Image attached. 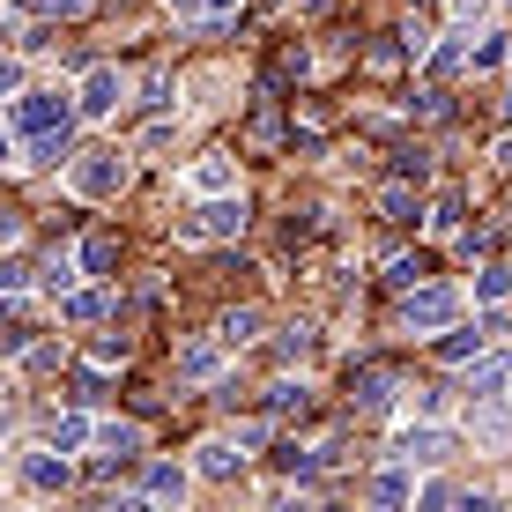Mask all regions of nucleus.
Segmentation results:
<instances>
[{
    "label": "nucleus",
    "mask_w": 512,
    "mask_h": 512,
    "mask_svg": "<svg viewBox=\"0 0 512 512\" xmlns=\"http://www.w3.org/2000/svg\"><path fill=\"white\" fill-rule=\"evenodd\" d=\"M498 164H505V171H512V134H505V141H498Z\"/></svg>",
    "instance_id": "nucleus-38"
},
{
    "label": "nucleus",
    "mask_w": 512,
    "mask_h": 512,
    "mask_svg": "<svg viewBox=\"0 0 512 512\" xmlns=\"http://www.w3.org/2000/svg\"><path fill=\"white\" fill-rule=\"evenodd\" d=\"M505 372H512L505 357H483V364H475V372H468V394H475V401H498V386H505Z\"/></svg>",
    "instance_id": "nucleus-15"
},
{
    "label": "nucleus",
    "mask_w": 512,
    "mask_h": 512,
    "mask_svg": "<svg viewBox=\"0 0 512 512\" xmlns=\"http://www.w3.org/2000/svg\"><path fill=\"white\" fill-rule=\"evenodd\" d=\"M0 290H23V268H15V260H0Z\"/></svg>",
    "instance_id": "nucleus-35"
},
{
    "label": "nucleus",
    "mask_w": 512,
    "mask_h": 512,
    "mask_svg": "<svg viewBox=\"0 0 512 512\" xmlns=\"http://www.w3.org/2000/svg\"><path fill=\"white\" fill-rule=\"evenodd\" d=\"M253 334H260V312H253V305L223 312V342H231V349H238V342H253Z\"/></svg>",
    "instance_id": "nucleus-21"
},
{
    "label": "nucleus",
    "mask_w": 512,
    "mask_h": 512,
    "mask_svg": "<svg viewBox=\"0 0 512 512\" xmlns=\"http://www.w3.org/2000/svg\"><path fill=\"white\" fill-rule=\"evenodd\" d=\"M0 156H8V141H0Z\"/></svg>",
    "instance_id": "nucleus-42"
},
{
    "label": "nucleus",
    "mask_w": 512,
    "mask_h": 512,
    "mask_svg": "<svg viewBox=\"0 0 512 512\" xmlns=\"http://www.w3.org/2000/svg\"><path fill=\"white\" fill-rule=\"evenodd\" d=\"M238 23V0H193V30L201 38H216V30H231Z\"/></svg>",
    "instance_id": "nucleus-11"
},
{
    "label": "nucleus",
    "mask_w": 512,
    "mask_h": 512,
    "mask_svg": "<svg viewBox=\"0 0 512 512\" xmlns=\"http://www.w3.org/2000/svg\"><path fill=\"white\" fill-rule=\"evenodd\" d=\"M297 8H327V0H297Z\"/></svg>",
    "instance_id": "nucleus-39"
},
{
    "label": "nucleus",
    "mask_w": 512,
    "mask_h": 512,
    "mask_svg": "<svg viewBox=\"0 0 512 512\" xmlns=\"http://www.w3.org/2000/svg\"><path fill=\"white\" fill-rule=\"evenodd\" d=\"M446 505H453V490H446V483H431V490H423V505H416V512H446Z\"/></svg>",
    "instance_id": "nucleus-32"
},
{
    "label": "nucleus",
    "mask_w": 512,
    "mask_h": 512,
    "mask_svg": "<svg viewBox=\"0 0 512 512\" xmlns=\"http://www.w3.org/2000/svg\"><path fill=\"white\" fill-rule=\"evenodd\" d=\"M171 8H193V0H171Z\"/></svg>",
    "instance_id": "nucleus-40"
},
{
    "label": "nucleus",
    "mask_w": 512,
    "mask_h": 512,
    "mask_svg": "<svg viewBox=\"0 0 512 512\" xmlns=\"http://www.w3.org/2000/svg\"><path fill=\"white\" fill-rule=\"evenodd\" d=\"M349 401H357V409H386V401H394V372H386V364H357V372H349Z\"/></svg>",
    "instance_id": "nucleus-6"
},
{
    "label": "nucleus",
    "mask_w": 512,
    "mask_h": 512,
    "mask_svg": "<svg viewBox=\"0 0 512 512\" xmlns=\"http://www.w3.org/2000/svg\"><path fill=\"white\" fill-rule=\"evenodd\" d=\"M238 461H245V453H238V446H223V438H208V446H201V475H216V483H231Z\"/></svg>",
    "instance_id": "nucleus-16"
},
{
    "label": "nucleus",
    "mask_w": 512,
    "mask_h": 512,
    "mask_svg": "<svg viewBox=\"0 0 512 512\" xmlns=\"http://www.w3.org/2000/svg\"><path fill=\"white\" fill-rule=\"evenodd\" d=\"M275 357H282V364H305V357H312V327H290V334L275 342Z\"/></svg>",
    "instance_id": "nucleus-24"
},
{
    "label": "nucleus",
    "mask_w": 512,
    "mask_h": 512,
    "mask_svg": "<svg viewBox=\"0 0 512 512\" xmlns=\"http://www.w3.org/2000/svg\"><path fill=\"white\" fill-rule=\"evenodd\" d=\"M245 231V201H231V193H223V201H208V208H193V216L179 223V238L186 245H208V238H238Z\"/></svg>",
    "instance_id": "nucleus-4"
},
{
    "label": "nucleus",
    "mask_w": 512,
    "mask_h": 512,
    "mask_svg": "<svg viewBox=\"0 0 512 512\" xmlns=\"http://www.w3.org/2000/svg\"><path fill=\"white\" fill-rule=\"evenodd\" d=\"M15 127H23L30 141H52V134H75V104H67L60 90H30L23 104H15Z\"/></svg>",
    "instance_id": "nucleus-1"
},
{
    "label": "nucleus",
    "mask_w": 512,
    "mask_h": 512,
    "mask_svg": "<svg viewBox=\"0 0 512 512\" xmlns=\"http://www.w3.org/2000/svg\"><path fill=\"white\" fill-rule=\"evenodd\" d=\"M401 320L409 327H453L461 320V297L446 282H416V290H401Z\"/></svg>",
    "instance_id": "nucleus-3"
},
{
    "label": "nucleus",
    "mask_w": 512,
    "mask_h": 512,
    "mask_svg": "<svg viewBox=\"0 0 512 512\" xmlns=\"http://www.w3.org/2000/svg\"><path fill=\"white\" fill-rule=\"evenodd\" d=\"M401 52H409V45H394V38H379V45H372V67H379V75H394V67H401Z\"/></svg>",
    "instance_id": "nucleus-30"
},
{
    "label": "nucleus",
    "mask_w": 512,
    "mask_h": 512,
    "mask_svg": "<svg viewBox=\"0 0 512 512\" xmlns=\"http://www.w3.org/2000/svg\"><path fill=\"white\" fill-rule=\"evenodd\" d=\"M364 498H372V512H409V468H379Z\"/></svg>",
    "instance_id": "nucleus-8"
},
{
    "label": "nucleus",
    "mask_w": 512,
    "mask_h": 512,
    "mask_svg": "<svg viewBox=\"0 0 512 512\" xmlns=\"http://www.w3.org/2000/svg\"><path fill=\"white\" fill-rule=\"evenodd\" d=\"M45 8H52V15H82L90 0H45Z\"/></svg>",
    "instance_id": "nucleus-36"
},
{
    "label": "nucleus",
    "mask_w": 512,
    "mask_h": 512,
    "mask_svg": "<svg viewBox=\"0 0 512 512\" xmlns=\"http://www.w3.org/2000/svg\"><path fill=\"white\" fill-rule=\"evenodd\" d=\"M216 372H223V349L216 342H193L179 357V379H216Z\"/></svg>",
    "instance_id": "nucleus-13"
},
{
    "label": "nucleus",
    "mask_w": 512,
    "mask_h": 512,
    "mask_svg": "<svg viewBox=\"0 0 512 512\" xmlns=\"http://www.w3.org/2000/svg\"><path fill=\"white\" fill-rule=\"evenodd\" d=\"M119 97H127V90H119V75H112V67H90V82H82L75 112H82V119H112V112H119Z\"/></svg>",
    "instance_id": "nucleus-5"
},
{
    "label": "nucleus",
    "mask_w": 512,
    "mask_h": 512,
    "mask_svg": "<svg viewBox=\"0 0 512 512\" xmlns=\"http://www.w3.org/2000/svg\"><path fill=\"white\" fill-rule=\"evenodd\" d=\"M268 409H297V416H305V409H312V394H305L297 379H275V386H268Z\"/></svg>",
    "instance_id": "nucleus-22"
},
{
    "label": "nucleus",
    "mask_w": 512,
    "mask_h": 512,
    "mask_svg": "<svg viewBox=\"0 0 512 512\" xmlns=\"http://www.w3.org/2000/svg\"><path fill=\"white\" fill-rule=\"evenodd\" d=\"M104 305H112L104 290H82V297H67V320H104Z\"/></svg>",
    "instance_id": "nucleus-26"
},
{
    "label": "nucleus",
    "mask_w": 512,
    "mask_h": 512,
    "mask_svg": "<svg viewBox=\"0 0 512 512\" xmlns=\"http://www.w3.org/2000/svg\"><path fill=\"white\" fill-rule=\"evenodd\" d=\"M15 82H23V67H15V60H0V97H8Z\"/></svg>",
    "instance_id": "nucleus-34"
},
{
    "label": "nucleus",
    "mask_w": 512,
    "mask_h": 512,
    "mask_svg": "<svg viewBox=\"0 0 512 512\" xmlns=\"http://www.w3.org/2000/svg\"><path fill=\"white\" fill-rule=\"evenodd\" d=\"M231 186H238V164H231V156H201V164H193V193H216V201H223Z\"/></svg>",
    "instance_id": "nucleus-9"
},
{
    "label": "nucleus",
    "mask_w": 512,
    "mask_h": 512,
    "mask_svg": "<svg viewBox=\"0 0 512 512\" xmlns=\"http://www.w3.org/2000/svg\"><path fill=\"white\" fill-rule=\"evenodd\" d=\"M475 431H483V438H505V431H512V409H505V401H483V409H475Z\"/></svg>",
    "instance_id": "nucleus-23"
},
{
    "label": "nucleus",
    "mask_w": 512,
    "mask_h": 512,
    "mask_svg": "<svg viewBox=\"0 0 512 512\" xmlns=\"http://www.w3.org/2000/svg\"><path fill=\"white\" fill-rule=\"evenodd\" d=\"M431 231H438V238H453V231H461V193H446V201L431 208Z\"/></svg>",
    "instance_id": "nucleus-25"
},
{
    "label": "nucleus",
    "mask_w": 512,
    "mask_h": 512,
    "mask_svg": "<svg viewBox=\"0 0 512 512\" xmlns=\"http://www.w3.org/2000/svg\"><path fill=\"white\" fill-rule=\"evenodd\" d=\"M275 134H282V119H275V104H260V112H253V141H260V149H275Z\"/></svg>",
    "instance_id": "nucleus-29"
},
{
    "label": "nucleus",
    "mask_w": 512,
    "mask_h": 512,
    "mask_svg": "<svg viewBox=\"0 0 512 512\" xmlns=\"http://www.w3.org/2000/svg\"><path fill=\"white\" fill-rule=\"evenodd\" d=\"M505 290H512V275H505V268H483V275H475V297H483V305H498Z\"/></svg>",
    "instance_id": "nucleus-27"
},
{
    "label": "nucleus",
    "mask_w": 512,
    "mask_h": 512,
    "mask_svg": "<svg viewBox=\"0 0 512 512\" xmlns=\"http://www.w3.org/2000/svg\"><path fill=\"white\" fill-rule=\"evenodd\" d=\"M112 268H119V238H104V231L82 238V275H112Z\"/></svg>",
    "instance_id": "nucleus-14"
},
{
    "label": "nucleus",
    "mask_w": 512,
    "mask_h": 512,
    "mask_svg": "<svg viewBox=\"0 0 512 512\" xmlns=\"http://www.w3.org/2000/svg\"><path fill=\"white\" fill-rule=\"evenodd\" d=\"M119 186H127V156H119V149L75 156V193H82V201H112Z\"/></svg>",
    "instance_id": "nucleus-2"
},
{
    "label": "nucleus",
    "mask_w": 512,
    "mask_h": 512,
    "mask_svg": "<svg viewBox=\"0 0 512 512\" xmlns=\"http://www.w3.org/2000/svg\"><path fill=\"white\" fill-rule=\"evenodd\" d=\"M30 490H67V461H52V453H30Z\"/></svg>",
    "instance_id": "nucleus-20"
},
{
    "label": "nucleus",
    "mask_w": 512,
    "mask_h": 512,
    "mask_svg": "<svg viewBox=\"0 0 512 512\" xmlns=\"http://www.w3.org/2000/svg\"><path fill=\"white\" fill-rule=\"evenodd\" d=\"M379 216H386V223H416V216H423V208H416V186H386V193H379Z\"/></svg>",
    "instance_id": "nucleus-19"
},
{
    "label": "nucleus",
    "mask_w": 512,
    "mask_h": 512,
    "mask_svg": "<svg viewBox=\"0 0 512 512\" xmlns=\"http://www.w3.org/2000/svg\"><path fill=\"white\" fill-rule=\"evenodd\" d=\"M505 60H512V45L498 38V30H483V45H468V67H475V75H498Z\"/></svg>",
    "instance_id": "nucleus-12"
},
{
    "label": "nucleus",
    "mask_w": 512,
    "mask_h": 512,
    "mask_svg": "<svg viewBox=\"0 0 512 512\" xmlns=\"http://www.w3.org/2000/svg\"><path fill=\"white\" fill-rule=\"evenodd\" d=\"M416 275H423V260H394V268H386V282H394V290H416Z\"/></svg>",
    "instance_id": "nucleus-31"
},
{
    "label": "nucleus",
    "mask_w": 512,
    "mask_h": 512,
    "mask_svg": "<svg viewBox=\"0 0 512 512\" xmlns=\"http://www.w3.org/2000/svg\"><path fill=\"white\" fill-rule=\"evenodd\" d=\"M438 357H446V364H468V357H483V327H453L446 342H438Z\"/></svg>",
    "instance_id": "nucleus-17"
},
{
    "label": "nucleus",
    "mask_w": 512,
    "mask_h": 512,
    "mask_svg": "<svg viewBox=\"0 0 512 512\" xmlns=\"http://www.w3.org/2000/svg\"><path fill=\"white\" fill-rule=\"evenodd\" d=\"M97 446L112 453V461H134V453H141V431H134V423H104V431H97Z\"/></svg>",
    "instance_id": "nucleus-18"
},
{
    "label": "nucleus",
    "mask_w": 512,
    "mask_h": 512,
    "mask_svg": "<svg viewBox=\"0 0 512 512\" xmlns=\"http://www.w3.org/2000/svg\"><path fill=\"white\" fill-rule=\"evenodd\" d=\"M483 8H490V0H453V23L468 30V23H475V15H483Z\"/></svg>",
    "instance_id": "nucleus-33"
},
{
    "label": "nucleus",
    "mask_w": 512,
    "mask_h": 512,
    "mask_svg": "<svg viewBox=\"0 0 512 512\" xmlns=\"http://www.w3.org/2000/svg\"><path fill=\"white\" fill-rule=\"evenodd\" d=\"M505 119H512V97H505Z\"/></svg>",
    "instance_id": "nucleus-41"
},
{
    "label": "nucleus",
    "mask_w": 512,
    "mask_h": 512,
    "mask_svg": "<svg viewBox=\"0 0 512 512\" xmlns=\"http://www.w3.org/2000/svg\"><path fill=\"white\" fill-rule=\"evenodd\" d=\"M275 512H320V505H312V498H282Z\"/></svg>",
    "instance_id": "nucleus-37"
},
{
    "label": "nucleus",
    "mask_w": 512,
    "mask_h": 512,
    "mask_svg": "<svg viewBox=\"0 0 512 512\" xmlns=\"http://www.w3.org/2000/svg\"><path fill=\"white\" fill-rule=\"evenodd\" d=\"M82 438H90V423H82V416H60V423H52V446H82Z\"/></svg>",
    "instance_id": "nucleus-28"
},
{
    "label": "nucleus",
    "mask_w": 512,
    "mask_h": 512,
    "mask_svg": "<svg viewBox=\"0 0 512 512\" xmlns=\"http://www.w3.org/2000/svg\"><path fill=\"white\" fill-rule=\"evenodd\" d=\"M141 490H149L156 505H179V498H186V468H179V461H156V468H149V483H141Z\"/></svg>",
    "instance_id": "nucleus-10"
},
{
    "label": "nucleus",
    "mask_w": 512,
    "mask_h": 512,
    "mask_svg": "<svg viewBox=\"0 0 512 512\" xmlns=\"http://www.w3.org/2000/svg\"><path fill=\"white\" fill-rule=\"evenodd\" d=\"M446 446H453V438L431 431V423H423V431H401V468H438V461H446Z\"/></svg>",
    "instance_id": "nucleus-7"
}]
</instances>
